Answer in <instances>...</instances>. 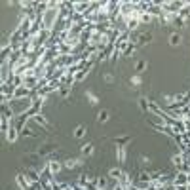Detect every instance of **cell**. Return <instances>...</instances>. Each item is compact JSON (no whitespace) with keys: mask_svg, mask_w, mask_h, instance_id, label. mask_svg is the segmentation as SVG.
I'll use <instances>...</instances> for the list:
<instances>
[{"mask_svg":"<svg viewBox=\"0 0 190 190\" xmlns=\"http://www.w3.org/2000/svg\"><path fill=\"white\" fill-rule=\"evenodd\" d=\"M135 46H145V44H150L152 42V34L150 32H145V34H139L137 38H133L131 40Z\"/></svg>","mask_w":190,"mask_h":190,"instance_id":"cell-1","label":"cell"},{"mask_svg":"<svg viewBox=\"0 0 190 190\" xmlns=\"http://www.w3.org/2000/svg\"><path fill=\"white\" fill-rule=\"evenodd\" d=\"M50 162H48V168H50V171L53 173V175H57L59 171H61V163L57 162V160H52V158H48Z\"/></svg>","mask_w":190,"mask_h":190,"instance_id":"cell-2","label":"cell"},{"mask_svg":"<svg viewBox=\"0 0 190 190\" xmlns=\"http://www.w3.org/2000/svg\"><path fill=\"white\" fill-rule=\"evenodd\" d=\"M17 128H10L8 129V142H15V139H17Z\"/></svg>","mask_w":190,"mask_h":190,"instance_id":"cell-3","label":"cell"},{"mask_svg":"<svg viewBox=\"0 0 190 190\" xmlns=\"http://www.w3.org/2000/svg\"><path fill=\"white\" fill-rule=\"evenodd\" d=\"M133 52H135V44L131 42V44H128V46H126V50L122 52V55H126V57H131V55H133Z\"/></svg>","mask_w":190,"mask_h":190,"instance_id":"cell-4","label":"cell"},{"mask_svg":"<svg viewBox=\"0 0 190 190\" xmlns=\"http://www.w3.org/2000/svg\"><path fill=\"white\" fill-rule=\"evenodd\" d=\"M171 23H173V25H175V27H179V29H181V27H184V23H186V21H184L182 17H179V15H173V19H171Z\"/></svg>","mask_w":190,"mask_h":190,"instance_id":"cell-5","label":"cell"},{"mask_svg":"<svg viewBox=\"0 0 190 190\" xmlns=\"http://www.w3.org/2000/svg\"><path fill=\"white\" fill-rule=\"evenodd\" d=\"M169 44H171V46H179V44H181V34H179V32H173V34L169 36Z\"/></svg>","mask_w":190,"mask_h":190,"instance_id":"cell-6","label":"cell"},{"mask_svg":"<svg viewBox=\"0 0 190 190\" xmlns=\"http://www.w3.org/2000/svg\"><path fill=\"white\" fill-rule=\"evenodd\" d=\"M139 21L141 23H150V21H154V17L147 12V13H139Z\"/></svg>","mask_w":190,"mask_h":190,"instance_id":"cell-7","label":"cell"},{"mask_svg":"<svg viewBox=\"0 0 190 190\" xmlns=\"http://www.w3.org/2000/svg\"><path fill=\"white\" fill-rule=\"evenodd\" d=\"M32 120H34L36 124H40V126H48V120H46L42 114H34V116H32Z\"/></svg>","mask_w":190,"mask_h":190,"instance_id":"cell-8","label":"cell"},{"mask_svg":"<svg viewBox=\"0 0 190 190\" xmlns=\"http://www.w3.org/2000/svg\"><path fill=\"white\" fill-rule=\"evenodd\" d=\"M107 120H108V112L107 110H101L97 114V122H107Z\"/></svg>","mask_w":190,"mask_h":190,"instance_id":"cell-9","label":"cell"},{"mask_svg":"<svg viewBox=\"0 0 190 190\" xmlns=\"http://www.w3.org/2000/svg\"><path fill=\"white\" fill-rule=\"evenodd\" d=\"M59 93H61V97H67V95L70 93V88H68V86H61V89H59Z\"/></svg>","mask_w":190,"mask_h":190,"instance_id":"cell-10","label":"cell"},{"mask_svg":"<svg viewBox=\"0 0 190 190\" xmlns=\"http://www.w3.org/2000/svg\"><path fill=\"white\" fill-rule=\"evenodd\" d=\"M139 107L142 108V110H148V101L142 97V99H139Z\"/></svg>","mask_w":190,"mask_h":190,"instance_id":"cell-11","label":"cell"},{"mask_svg":"<svg viewBox=\"0 0 190 190\" xmlns=\"http://www.w3.org/2000/svg\"><path fill=\"white\" fill-rule=\"evenodd\" d=\"M84 133H86V128H84V126H78V128H76V131H74V135H76V137H82Z\"/></svg>","mask_w":190,"mask_h":190,"instance_id":"cell-12","label":"cell"},{"mask_svg":"<svg viewBox=\"0 0 190 190\" xmlns=\"http://www.w3.org/2000/svg\"><path fill=\"white\" fill-rule=\"evenodd\" d=\"M145 67H147L145 61H139V63H137V72H142V70H145Z\"/></svg>","mask_w":190,"mask_h":190,"instance_id":"cell-13","label":"cell"},{"mask_svg":"<svg viewBox=\"0 0 190 190\" xmlns=\"http://www.w3.org/2000/svg\"><path fill=\"white\" fill-rule=\"evenodd\" d=\"M128 141H129V137H120V139H116L114 142H116V145H120V147H122L124 142H128Z\"/></svg>","mask_w":190,"mask_h":190,"instance_id":"cell-14","label":"cell"},{"mask_svg":"<svg viewBox=\"0 0 190 190\" xmlns=\"http://www.w3.org/2000/svg\"><path fill=\"white\" fill-rule=\"evenodd\" d=\"M82 152H84V154H88V156H89V154H91V152H93V147H91V145H86V147H84V148H82Z\"/></svg>","mask_w":190,"mask_h":190,"instance_id":"cell-15","label":"cell"}]
</instances>
